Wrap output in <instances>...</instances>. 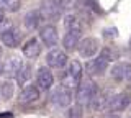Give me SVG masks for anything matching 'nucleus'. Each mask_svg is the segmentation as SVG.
Wrapping results in <instances>:
<instances>
[{
    "label": "nucleus",
    "instance_id": "21",
    "mask_svg": "<svg viewBox=\"0 0 131 118\" xmlns=\"http://www.w3.org/2000/svg\"><path fill=\"white\" fill-rule=\"evenodd\" d=\"M82 115H84V112H82V105L80 103L72 105V107L69 108V112H67L69 118H82Z\"/></svg>",
    "mask_w": 131,
    "mask_h": 118
},
{
    "label": "nucleus",
    "instance_id": "6",
    "mask_svg": "<svg viewBox=\"0 0 131 118\" xmlns=\"http://www.w3.org/2000/svg\"><path fill=\"white\" fill-rule=\"evenodd\" d=\"M67 59H69V58L66 56V52L59 51V49L49 51L48 56H46L48 66L52 67V69H62V67H66V64H67Z\"/></svg>",
    "mask_w": 131,
    "mask_h": 118
},
{
    "label": "nucleus",
    "instance_id": "26",
    "mask_svg": "<svg viewBox=\"0 0 131 118\" xmlns=\"http://www.w3.org/2000/svg\"><path fill=\"white\" fill-rule=\"evenodd\" d=\"M129 48H131V38H129Z\"/></svg>",
    "mask_w": 131,
    "mask_h": 118
},
{
    "label": "nucleus",
    "instance_id": "20",
    "mask_svg": "<svg viewBox=\"0 0 131 118\" xmlns=\"http://www.w3.org/2000/svg\"><path fill=\"white\" fill-rule=\"evenodd\" d=\"M112 77L115 80H125V69H123V62L121 64H115L112 67Z\"/></svg>",
    "mask_w": 131,
    "mask_h": 118
},
{
    "label": "nucleus",
    "instance_id": "7",
    "mask_svg": "<svg viewBox=\"0 0 131 118\" xmlns=\"http://www.w3.org/2000/svg\"><path fill=\"white\" fill-rule=\"evenodd\" d=\"M129 105H131V95L128 92H123V93L115 95L113 99L110 100L108 108L112 110V112H123V110H126Z\"/></svg>",
    "mask_w": 131,
    "mask_h": 118
},
{
    "label": "nucleus",
    "instance_id": "19",
    "mask_svg": "<svg viewBox=\"0 0 131 118\" xmlns=\"http://www.w3.org/2000/svg\"><path fill=\"white\" fill-rule=\"evenodd\" d=\"M0 5L3 8H8L10 12H18L21 7V2L20 0H0Z\"/></svg>",
    "mask_w": 131,
    "mask_h": 118
},
{
    "label": "nucleus",
    "instance_id": "12",
    "mask_svg": "<svg viewBox=\"0 0 131 118\" xmlns=\"http://www.w3.org/2000/svg\"><path fill=\"white\" fill-rule=\"evenodd\" d=\"M44 15L41 13L38 10H33V12H28L26 15H25V26L28 28V30H36V28L39 26L41 22H44Z\"/></svg>",
    "mask_w": 131,
    "mask_h": 118
},
{
    "label": "nucleus",
    "instance_id": "17",
    "mask_svg": "<svg viewBox=\"0 0 131 118\" xmlns=\"http://www.w3.org/2000/svg\"><path fill=\"white\" fill-rule=\"evenodd\" d=\"M13 92H15V84L12 80H2L0 82V95H2L3 100H10L13 97Z\"/></svg>",
    "mask_w": 131,
    "mask_h": 118
},
{
    "label": "nucleus",
    "instance_id": "5",
    "mask_svg": "<svg viewBox=\"0 0 131 118\" xmlns=\"http://www.w3.org/2000/svg\"><path fill=\"white\" fill-rule=\"evenodd\" d=\"M36 84L39 90H49L54 84V76L48 67H39L36 74Z\"/></svg>",
    "mask_w": 131,
    "mask_h": 118
},
{
    "label": "nucleus",
    "instance_id": "22",
    "mask_svg": "<svg viewBox=\"0 0 131 118\" xmlns=\"http://www.w3.org/2000/svg\"><path fill=\"white\" fill-rule=\"evenodd\" d=\"M79 2H80V0H59L61 7H62V8H67V10L75 8V7L79 5Z\"/></svg>",
    "mask_w": 131,
    "mask_h": 118
},
{
    "label": "nucleus",
    "instance_id": "11",
    "mask_svg": "<svg viewBox=\"0 0 131 118\" xmlns=\"http://www.w3.org/2000/svg\"><path fill=\"white\" fill-rule=\"evenodd\" d=\"M80 35H82V31H67L64 36V39H62V46H64V49L66 51H74L77 46L80 44Z\"/></svg>",
    "mask_w": 131,
    "mask_h": 118
},
{
    "label": "nucleus",
    "instance_id": "13",
    "mask_svg": "<svg viewBox=\"0 0 131 118\" xmlns=\"http://www.w3.org/2000/svg\"><path fill=\"white\" fill-rule=\"evenodd\" d=\"M23 66L25 64H23V61H21L20 56H12V58L7 59L5 69H3V71H5L7 74H10V76H18V72L21 71Z\"/></svg>",
    "mask_w": 131,
    "mask_h": 118
},
{
    "label": "nucleus",
    "instance_id": "25",
    "mask_svg": "<svg viewBox=\"0 0 131 118\" xmlns=\"http://www.w3.org/2000/svg\"><path fill=\"white\" fill-rule=\"evenodd\" d=\"M106 118H120V116H118V115H108Z\"/></svg>",
    "mask_w": 131,
    "mask_h": 118
},
{
    "label": "nucleus",
    "instance_id": "1",
    "mask_svg": "<svg viewBox=\"0 0 131 118\" xmlns=\"http://www.w3.org/2000/svg\"><path fill=\"white\" fill-rule=\"evenodd\" d=\"M97 93H98V87L92 79L82 80L79 89H77V103H80V105L82 103H90Z\"/></svg>",
    "mask_w": 131,
    "mask_h": 118
},
{
    "label": "nucleus",
    "instance_id": "3",
    "mask_svg": "<svg viewBox=\"0 0 131 118\" xmlns=\"http://www.w3.org/2000/svg\"><path fill=\"white\" fill-rule=\"evenodd\" d=\"M61 3L59 0H41V13L44 15L46 20L56 22L61 17Z\"/></svg>",
    "mask_w": 131,
    "mask_h": 118
},
{
    "label": "nucleus",
    "instance_id": "4",
    "mask_svg": "<svg viewBox=\"0 0 131 118\" xmlns=\"http://www.w3.org/2000/svg\"><path fill=\"white\" fill-rule=\"evenodd\" d=\"M39 38L41 41L44 43V46L48 48H52L54 49V46L57 44V41H59V35H57V30L54 25H46L41 28L39 31Z\"/></svg>",
    "mask_w": 131,
    "mask_h": 118
},
{
    "label": "nucleus",
    "instance_id": "9",
    "mask_svg": "<svg viewBox=\"0 0 131 118\" xmlns=\"http://www.w3.org/2000/svg\"><path fill=\"white\" fill-rule=\"evenodd\" d=\"M39 99V89L36 85H25L20 92V102L21 103H33Z\"/></svg>",
    "mask_w": 131,
    "mask_h": 118
},
{
    "label": "nucleus",
    "instance_id": "8",
    "mask_svg": "<svg viewBox=\"0 0 131 118\" xmlns=\"http://www.w3.org/2000/svg\"><path fill=\"white\" fill-rule=\"evenodd\" d=\"M98 51V39L97 38H84L79 44V54L82 58H92Z\"/></svg>",
    "mask_w": 131,
    "mask_h": 118
},
{
    "label": "nucleus",
    "instance_id": "15",
    "mask_svg": "<svg viewBox=\"0 0 131 118\" xmlns=\"http://www.w3.org/2000/svg\"><path fill=\"white\" fill-rule=\"evenodd\" d=\"M39 52H41V44L36 38L28 39L23 44V54L26 58H36V56H39Z\"/></svg>",
    "mask_w": 131,
    "mask_h": 118
},
{
    "label": "nucleus",
    "instance_id": "16",
    "mask_svg": "<svg viewBox=\"0 0 131 118\" xmlns=\"http://www.w3.org/2000/svg\"><path fill=\"white\" fill-rule=\"evenodd\" d=\"M64 26L67 31H82V23L80 18L74 13H69L64 17Z\"/></svg>",
    "mask_w": 131,
    "mask_h": 118
},
{
    "label": "nucleus",
    "instance_id": "10",
    "mask_svg": "<svg viewBox=\"0 0 131 118\" xmlns=\"http://www.w3.org/2000/svg\"><path fill=\"white\" fill-rule=\"evenodd\" d=\"M71 100H72L71 89H67L66 85H61V87L56 89V92H54V102L59 105V107H67V105H71Z\"/></svg>",
    "mask_w": 131,
    "mask_h": 118
},
{
    "label": "nucleus",
    "instance_id": "28",
    "mask_svg": "<svg viewBox=\"0 0 131 118\" xmlns=\"http://www.w3.org/2000/svg\"><path fill=\"white\" fill-rule=\"evenodd\" d=\"M128 118H131V116H128Z\"/></svg>",
    "mask_w": 131,
    "mask_h": 118
},
{
    "label": "nucleus",
    "instance_id": "27",
    "mask_svg": "<svg viewBox=\"0 0 131 118\" xmlns=\"http://www.w3.org/2000/svg\"><path fill=\"white\" fill-rule=\"evenodd\" d=\"M0 74H2V66H0Z\"/></svg>",
    "mask_w": 131,
    "mask_h": 118
},
{
    "label": "nucleus",
    "instance_id": "24",
    "mask_svg": "<svg viewBox=\"0 0 131 118\" xmlns=\"http://www.w3.org/2000/svg\"><path fill=\"white\" fill-rule=\"evenodd\" d=\"M5 22V8L3 7H0V23Z\"/></svg>",
    "mask_w": 131,
    "mask_h": 118
},
{
    "label": "nucleus",
    "instance_id": "14",
    "mask_svg": "<svg viewBox=\"0 0 131 118\" xmlns=\"http://www.w3.org/2000/svg\"><path fill=\"white\" fill-rule=\"evenodd\" d=\"M0 39H2V43L5 44V46L15 48V46H18V43H20V33L16 30H5L0 35Z\"/></svg>",
    "mask_w": 131,
    "mask_h": 118
},
{
    "label": "nucleus",
    "instance_id": "18",
    "mask_svg": "<svg viewBox=\"0 0 131 118\" xmlns=\"http://www.w3.org/2000/svg\"><path fill=\"white\" fill-rule=\"evenodd\" d=\"M30 77H31V66H30V64H26V66H23L21 71L18 72L16 80H18V84H25L26 80H30Z\"/></svg>",
    "mask_w": 131,
    "mask_h": 118
},
{
    "label": "nucleus",
    "instance_id": "23",
    "mask_svg": "<svg viewBox=\"0 0 131 118\" xmlns=\"http://www.w3.org/2000/svg\"><path fill=\"white\" fill-rule=\"evenodd\" d=\"M123 69H125V80H131V64L123 62Z\"/></svg>",
    "mask_w": 131,
    "mask_h": 118
},
{
    "label": "nucleus",
    "instance_id": "2",
    "mask_svg": "<svg viewBox=\"0 0 131 118\" xmlns=\"http://www.w3.org/2000/svg\"><path fill=\"white\" fill-rule=\"evenodd\" d=\"M112 61V54H110L108 49L102 51L100 54L97 56L93 61H90L87 64V71L90 76H98V74H103L105 69L108 67V62Z\"/></svg>",
    "mask_w": 131,
    "mask_h": 118
}]
</instances>
